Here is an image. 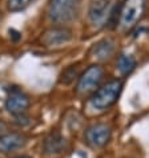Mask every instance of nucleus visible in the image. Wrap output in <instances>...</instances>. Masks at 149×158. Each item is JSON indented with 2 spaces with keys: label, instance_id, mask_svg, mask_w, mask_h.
Listing matches in <instances>:
<instances>
[{
  "label": "nucleus",
  "instance_id": "obj_2",
  "mask_svg": "<svg viewBox=\"0 0 149 158\" xmlns=\"http://www.w3.org/2000/svg\"><path fill=\"white\" fill-rule=\"evenodd\" d=\"M120 4L115 0H91L87 12L89 25L97 31L107 27L117 28Z\"/></svg>",
  "mask_w": 149,
  "mask_h": 158
},
{
  "label": "nucleus",
  "instance_id": "obj_4",
  "mask_svg": "<svg viewBox=\"0 0 149 158\" xmlns=\"http://www.w3.org/2000/svg\"><path fill=\"white\" fill-rule=\"evenodd\" d=\"M147 0H124L120 4L117 28L122 33H128L138 25L145 16Z\"/></svg>",
  "mask_w": 149,
  "mask_h": 158
},
{
  "label": "nucleus",
  "instance_id": "obj_5",
  "mask_svg": "<svg viewBox=\"0 0 149 158\" xmlns=\"http://www.w3.org/2000/svg\"><path fill=\"white\" fill-rule=\"evenodd\" d=\"M105 69L100 64H92L84 72H81L76 84V94L81 97H87L95 93L104 84Z\"/></svg>",
  "mask_w": 149,
  "mask_h": 158
},
{
  "label": "nucleus",
  "instance_id": "obj_6",
  "mask_svg": "<svg viewBox=\"0 0 149 158\" xmlns=\"http://www.w3.org/2000/svg\"><path fill=\"white\" fill-rule=\"evenodd\" d=\"M73 35L72 31L68 27H63V25H53V27L45 29L41 33L39 43L44 48H49V49H56V48H61L65 44H68L72 40Z\"/></svg>",
  "mask_w": 149,
  "mask_h": 158
},
{
  "label": "nucleus",
  "instance_id": "obj_16",
  "mask_svg": "<svg viewBox=\"0 0 149 158\" xmlns=\"http://www.w3.org/2000/svg\"><path fill=\"white\" fill-rule=\"evenodd\" d=\"M10 37L14 41H17L19 39H21V35H20V32H17L16 29H10Z\"/></svg>",
  "mask_w": 149,
  "mask_h": 158
},
{
  "label": "nucleus",
  "instance_id": "obj_9",
  "mask_svg": "<svg viewBox=\"0 0 149 158\" xmlns=\"http://www.w3.org/2000/svg\"><path fill=\"white\" fill-rule=\"evenodd\" d=\"M27 145V135L20 131H8V133L0 135V153L2 154H10L17 152Z\"/></svg>",
  "mask_w": 149,
  "mask_h": 158
},
{
  "label": "nucleus",
  "instance_id": "obj_1",
  "mask_svg": "<svg viewBox=\"0 0 149 158\" xmlns=\"http://www.w3.org/2000/svg\"><path fill=\"white\" fill-rule=\"evenodd\" d=\"M122 88H124V81L120 78H113L104 82L95 93H92L88 97L85 110L91 112L92 114H100V113L107 112L117 102Z\"/></svg>",
  "mask_w": 149,
  "mask_h": 158
},
{
  "label": "nucleus",
  "instance_id": "obj_11",
  "mask_svg": "<svg viewBox=\"0 0 149 158\" xmlns=\"http://www.w3.org/2000/svg\"><path fill=\"white\" fill-rule=\"evenodd\" d=\"M67 146H68L67 139H65L57 130H52L44 138V142H43L44 153L48 156L61 154V153L67 149Z\"/></svg>",
  "mask_w": 149,
  "mask_h": 158
},
{
  "label": "nucleus",
  "instance_id": "obj_14",
  "mask_svg": "<svg viewBox=\"0 0 149 158\" xmlns=\"http://www.w3.org/2000/svg\"><path fill=\"white\" fill-rule=\"evenodd\" d=\"M36 0H7V8L10 12H21L31 7Z\"/></svg>",
  "mask_w": 149,
  "mask_h": 158
},
{
  "label": "nucleus",
  "instance_id": "obj_15",
  "mask_svg": "<svg viewBox=\"0 0 149 158\" xmlns=\"http://www.w3.org/2000/svg\"><path fill=\"white\" fill-rule=\"evenodd\" d=\"M15 122L19 126H27L29 124V118L25 116V114H20V116H16L15 117Z\"/></svg>",
  "mask_w": 149,
  "mask_h": 158
},
{
  "label": "nucleus",
  "instance_id": "obj_19",
  "mask_svg": "<svg viewBox=\"0 0 149 158\" xmlns=\"http://www.w3.org/2000/svg\"><path fill=\"white\" fill-rule=\"evenodd\" d=\"M2 19H3V15H2V11H0V23H2Z\"/></svg>",
  "mask_w": 149,
  "mask_h": 158
},
{
  "label": "nucleus",
  "instance_id": "obj_8",
  "mask_svg": "<svg viewBox=\"0 0 149 158\" xmlns=\"http://www.w3.org/2000/svg\"><path fill=\"white\" fill-rule=\"evenodd\" d=\"M112 138V128L107 124L91 125L84 133V139L91 148H104Z\"/></svg>",
  "mask_w": 149,
  "mask_h": 158
},
{
  "label": "nucleus",
  "instance_id": "obj_13",
  "mask_svg": "<svg viewBox=\"0 0 149 158\" xmlns=\"http://www.w3.org/2000/svg\"><path fill=\"white\" fill-rule=\"evenodd\" d=\"M80 68H79L77 64L74 65H69L64 69L63 72L60 73L59 76V82L63 85H71L73 84L74 81L79 80V77H80Z\"/></svg>",
  "mask_w": 149,
  "mask_h": 158
},
{
  "label": "nucleus",
  "instance_id": "obj_7",
  "mask_svg": "<svg viewBox=\"0 0 149 158\" xmlns=\"http://www.w3.org/2000/svg\"><path fill=\"white\" fill-rule=\"evenodd\" d=\"M7 93L8 94L4 102L6 110L14 117L25 114L31 106V100L28 96L17 86H10V89H7Z\"/></svg>",
  "mask_w": 149,
  "mask_h": 158
},
{
  "label": "nucleus",
  "instance_id": "obj_10",
  "mask_svg": "<svg viewBox=\"0 0 149 158\" xmlns=\"http://www.w3.org/2000/svg\"><path fill=\"white\" fill-rule=\"evenodd\" d=\"M116 53V41L112 37H104L93 44L91 48V56L95 60L104 63L111 60Z\"/></svg>",
  "mask_w": 149,
  "mask_h": 158
},
{
  "label": "nucleus",
  "instance_id": "obj_18",
  "mask_svg": "<svg viewBox=\"0 0 149 158\" xmlns=\"http://www.w3.org/2000/svg\"><path fill=\"white\" fill-rule=\"evenodd\" d=\"M14 158H31L28 156H17V157H14Z\"/></svg>",
  "mask_w": 149,
  "mask_h": 158
},
{
  "label": "nucleus",
  "instance_id": "obj_3",
  "mask_svg": "<svg viewBox=\"0 0 149 158\" xmlns=\"http://www.w3.org/2000/svg\"><path fill=\"white\" fill-rule=\"evenodd\" d=\"M81 0H49L45 8L47 17L55 25L67 27L79 19Z\"/></svg>",
  "mask_w": 149,
  "mask_h": 158
},
{
  "label": "nucleus",
  "instance_id": "obj_17",
  "mask_svg": "<svg viewBox=\"0 0 149 158\" xmlns=\"http://www.w3.org/2000/svg\"><path fill=\"white\" fill-rule=\"evenodd\" d=\"M8 131H11V130H8V124L4 121H0V135L6 134Z\"/></svg>",
  "mask_w": 149,
  "mask_h": 158
},
{
  "label": "nucleus",
  "instance_id": "obj_12",
  "mask_svg": "<svg viewBox=\"0 0 149 158\" xmlns=\"http://www.w3.org/2000/svg\"><path fill=\"white\" fill-rule=\"evenodd\" d=\"M137 60L130 53H121L117 57V71L122 77H128L136 69Z\"/></svg>",
  "mask_w": 149,
  "mask_h": 158
}]
</instances>
